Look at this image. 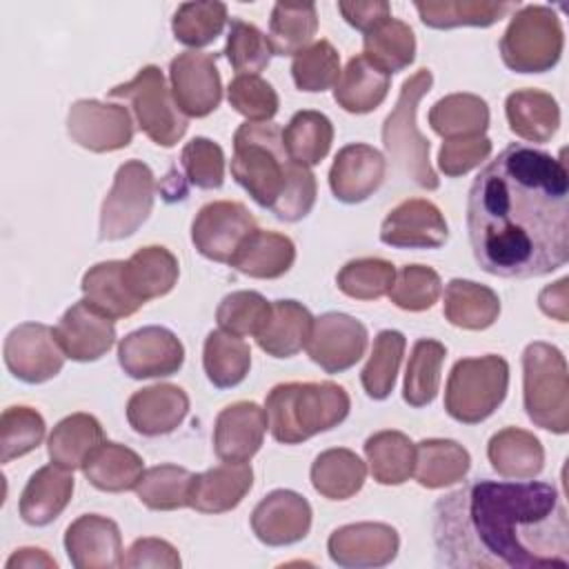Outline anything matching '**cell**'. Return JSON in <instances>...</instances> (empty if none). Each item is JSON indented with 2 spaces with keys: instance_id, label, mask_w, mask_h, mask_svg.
<instances>
[{
  "instance_id": "19",
  "label": "cell",
  "mask_w": 569,
  "mask_h": 569,
  "mask_svg": "<svg viewBox=\"0 0 569 569\" xmlns=\"http://www.w3.org/2000/svg\"><path fill=\"white\" fill-rule=\"evenodd\" d=\"M251 529L269 547L293 545L311 529V505L291 489H276L251 511Z\"/></svg>"
},
{
  "instance_id": "24",
  "label": "cell",
  "mask_w": 569,
  "mask_h": 569,
  "mask_svg": "<svg viewBox=\"0 0 569 569\" xmlns=\"http://www.w3.org/2000/svg\"><path fill=\"white\" fill-rule=\"evenodd\" d=\"M189 413V396L178 385H153L136 391L127 402V420L142 436L176 431Z\"/></svg>"
},
{
  "instance_id": "38",
  "label": "cell",
  "mask_w": 569,
  "mask_h": 569,
  "mask_svg": "<svg viewBox=\"0 0 569 569\" xmlns=\"http://www.w3.org/2000/svg\"><path fill=\"white\" fill-rule=\"evenodd\" d=\"M420 20L431 29L456 27H491L509 11H518V2H491V0H427L416 2Z\"/></svg>"
},
{
  "instance_id": "7",
  "label": "cell",
  "mask_w": 569,
  "mask_h": 569,
  "mask_svg": "<svg viewBox=\"0 0 569 569\" xmlns=\"http://www.w3.org/2000/svg\"><path fill=\"white\" fill-rule=\"evenodd\" d=\"M509 365L500 356L462 358L451 367L445 387L447 413L465 425L487 420L505 400Z\"/></svg>"
},
{
  "instance_id": "8",
  "label": "cell",
  "mask_w": 569,
  "mask_h": 569,
  "mask_svg": "<svg viewBox=\"0 0 569 569\" xmlns=\"http://www.w3.org/2000/svg\"><path fill=\"white\" fill-rule=\"evenodd\" d=\"M562 47V24L556 11L545 4L518 9L500 38L502 62L516 73H542L553 69Z\"/></svg>"
},
{
  "instance_id": "58",
  "label": "cell",
  "mask_w": 569,
  "mask_h": 569,
  "mask_svg": "<svg viewBox=\"0 0 569 569\" xmlns=\"http://www.w3.org/2000/svg\"><path fill=\"white\" fill-rule=\"evenodd\" d=\"M491 156V140L485 136L445 140L438 151V167L445 176L458 178L476 169Z\"/></svg>"
},
{
  "instance_id": "28",
  "label": "cell",
  "mask_w": 569,
  "mask_h": 569,
  "mask_svg": "<svg viewBox=\"0 0 569 569\" xmlns=\"http://www.w3.org/2000/svg\"><path fill=\"white\" fill-rule=\"evenodd\" d=\"M82 300L111 320L133 316L142 307V302L129 289L124 260H107L89 267V271L82 276Z\"/></svg>"
},
{
  "instance_id": "40",
  "label": "cell",
  "mask_w": 569,
  "mask_h": 569,
  "mask_svg": "<svg viewBox=\"0 0 569 569\" xmlns=\"http://www.w3.org/2000/svg\"><path fill=\"white\" fill-rule=\"evenodd\" d=\"M367 478L365 462L351 449H327L311 465L313 489L329 500H347L356 496Z\"/></svg>"
},
{
  "instance_id": "35",
  "label": "cell",
  "mask_w": 569,
  "mask_h": 569,
  "mask_svg": "<svg viewBox=\"0 0 569 569\" xmlns=\"http://www.w3.org/2000/svg\"><path fill=\"white\" fill-rule=\"evenodd\" d=\"M82 473L96 489L120 493L136 489L138 480L144 473V462L133 449L120 442L104 440L87 458V462L82 465Z\"/></svg>"
},
{
  "instance_id": "18",
  "label": "cell",
  "mask_w": 569,
  "mask_h": 569,
  "mask_svg": "<svg viewBox=\"0 0 569 569\" xmlns=\"http://www.w3.org/2000/svg\"><path fill=\"white\" fill-rule=\"evenodd\" d=\"M449 227L442 211L422 198H409L382 220L380 240L398 249H438L447 242Z\"/></svg>"
},
{
  "instance_id": "26",
  "label": "cell",
  "mask_w": 569,
  "mask_h": 569,
  "mask_svg": "<svg viewBox=\"0 0 569 569\" xmlns=\"http://www.w3.org/2000/svg\"><path fill=\"white\" fill-rule=\"evenodd\" d=\"M73 496V476L58 465L40 467L27 482L20 496V518L31 527L53 522Z\"/></svg>"
},
{
  "instance_id": "59",
  "label": "cell",
  "mask_w": 569,
  "mask_h": 569,
  "mask_svg": "<svg viewBox=\"0 0 569 569\" xmlns=\"http://www.w3.org/2000/svg\"><path fill=\"white\" fill-rule=\"evenodd\" d=\"M316 193H318V187H316V176L311 173V169L296 164L282 198L276 202V207L271 211L278 220H284V222L302 220L313 209Z\"/></svg>"
},
{
  "instance_id": "60",
  "label": "cell",
  "mask_w": 569,
  "mask_h": 569,
  "mask_svg": "<svg viewBox=\"0 0 569 569\" xmlns=\"http://www.w3.org/2000/svg\"><path fill=\"white\" fill-rule=\"evenodd\" d=\"M124 567H162V569H178L182 565L176 547L162 538H138L127 556Z\"/></svg>"
},
{
  "instance_id": "22",
  "label": "cell",
  "mask_w": 569,
  "mask_h": 569,
  "mask_svg": "<svg viewBox=\"0 0 569 569\" xmlns=\"http://www.w3.org/2000/svg\"><path fill=\"white\" fill-rule=\"evenodd\" d=\"M385 156L371 144L353 142L336 153L333 164L329 169V187L336 200L345 204H356L378 191V187L385 180Z\"/></svg>"
},
{
  "instance_id": "48",
  "label": "cell",
  "mask_w": 569,
  "mask_h": 569,
  "mask_svg": "<svg viewBox=\"0 0 569 569\" xmlns=\"http://www.w3.org/2000/svg\"><path fill=\"white\" fill-rule=\"evenodd\" d=\"M193 473L178 465H158L142 473L136 485L138 500L151 511H173L189 507Z\"/></svg>"
},
{
  "instance_id": "12",
  "label": "cell",
  "mask_w": 569,
  "mask_h": 569,
  "mask_svg": "<svg viewBox=\"0 0 569 569\" xmlns=\"http://www.w3.org/2000/svg\"><path fill=\"white\" fill-rule=\"evenodd\" d=\"M64 358L53 329L42 322H22L13 327L4 340L7 369L27 385H40L56 378Z\"/></svg>"
},
{
  "instance_id": "9",
  "label": "cell",
  "mask_w": 569,
  "mask_h": 569,
  "mask_svg": "<svg viewBox=\"0 0 569 569\" xmlns=\"http://www.w3.org/2000/svg\"><path fill=\"white\" fill-rule=\"evenodd\" d=\"M109 96L131 102L138 127L158 147H173L187 133V118L156 64L142 67L133 80L109 89Z\"/></svg>"
},
{
  "instance_id": "30",
  "label": "cell",
  "mask_w": 569,
  "mask_h": 569,
  "mask_svg": "<svg viewBox=\"0 0 569 569\" xmlns=\"http://www.w3.org/2000/svg\"><path fill=\"white\" fill-rule=\"evenodd\" d=\"M296 260V247L291 238L278 231L256 229L238 249L233 260L229 262L236 271L258 278L273 280L284 276Z\"/></svg>"
},
{
  "instance_id": "14",
  "label": "cell",
  "mask_w": 569,
  "mask_h": 569,
  "mask_svg": "<svg viewBox=\"0 0 569 569\" xmlns=\"http://www.w3.org/2000/svg\"><path fill=\"white\" fill-rule=\"evenodd\" d=\"M169 82L178 109L189 118L209 116L222 100L220 71L211 53L196 49L178 53L169 64Z\"/></svg>"
},
{
  "instance_id": "55",
  "label": "cell",
  "mask_w": 569,
  "mask_h": 569,
  "mask_svg": "<svg viewBox=\"0 0 569 569\" xmlns=\"http://www.w3.org/2000/svg\"><path fill=\"white\" fill-rule=\"evenodd\" d=\"M271 302L258 291H233L222 298L216 309V320L222 331L244 338L256 336L267 320Z\"/></svg>"
},
{
  "instance_id": "23",
  "label": "cell",
  "mask_w": 569,
  "mask_h": 569,
  "mask_svg": "<svg viewBox=\"0 0 569 569\" xmlns=\"http://www.w3.org/2000/svg\"><path fill=\"white\" fill-rule=\"evenodd\" d=\"M267 411L249 400L224 407L213 425V451L222 462H249L262 447Z\"/></svg>"
},
{
  "instance_id": "2",
  "label": "cell",
  "mask_w": 569,
  "mask_h": 569,
  "mask_svg": "<svg viewBox=\"0 0 569 569\" xmlns=\"http://www.w3.org/2000/svg\"><path fill=\"white\" fill-rule=\"evenodd\" d=\"M431 531L451 569L569 567L567 509L549 482H469L433 505Z\"/></svg>"
},
{
  "instance_id": "17",
  "label": "cell",
  "mask_w": 569,
  "mask_h": 569,
  "mask_svg": "<svg viewBox=\"0 0 569 569\" xmlns=\"http://www.w3.org/2000/svg\"><path fill=\"white\" fill-rule=\"evenodd\" d=\"M398 531L385 522L345 525L327 540L329 558L347 569L385 567L398 556Z\"/></svg>"
},
{
  "instance_id": "42",
  "label": "cell",
  "mask_w": 569,
  "mask_h": 569,
  "mask_svg": "<svg viewBox=\"0 0 569 569\" xmlns=\"http://www.w3.org/2000/svg\"><path fill=\"white\" fill-rule=\"evenodd\" d=\"M202 367L209 382L218 389L240 385L251 369L249 345L227 331H211L202 347Z\"/></svg>"
},
{
  "instance_id": "11",
  "label": "cell",
  "mask_w": 569,
  "mask_h": 569,
  "mask_svg": "<svg viewBox=\"0 0 569 569\" xmlns=\"http://www.w3.org/2000/svg\"><path fill=\"white\" fill-rule=\"evenodd\" d=\"M256 229V218L242 202L216 200L196 213L191 242L204 258L229 264Z\"/></svg>"
},
{
  "instance_id": "61",
  "label": "cell",
  "mask_w": 569,
  "mask_h": 569,
  "mask_svg": "<svg viewBox=\"0 0 569 569\" xmlns=\"http://www.w3.org/2000/svg\"><path fill=\"white\" fill-rule=\"evenodd\" d=\"M338 11L342 18L356 27L358 31L367 33L378 22L391 16V7L385 0H369V2H338Z\"/></svg>"
},
{
  "instance_id": "6",
  "label": "cell",
  "mask_w": 569,
  "mask_h": 569,
  "mask_svg": "<svg viewBox=\"0 0 569 569\" xmlns=\"http://www.w3.org/2000/svg\"><path fill=\"white\" fill-rule=\"evenodd\" d=\"M522 400L529 420L551 433L569 431V380L562 351L531 342L522 353Z\"/></svg>"
},
{
  "instance_id": "46",
  "label": "cell",
  "mask_w": 569,
  "mask_h": 569,
  "mask_svg": "<svg viewBox=\"0 0 569 569\" xmlns=\"http://www.w3.org/2000/svg\"><path fill=\"white\" fill-rule=\"evenodd\" d=\"M447 349L442 342L431 338H420L409 356L402 398L411 407H425L433 402L440 389V373Z\"/></svg>"
},
{
  "instance_id": "31",
  "label": "cell",
  "mask_w": 569,
  "mask_h": 569,
  "mask_svg": "<svg viewBox=\"0 0 569 569\" xmlns=\"http://www.w3.org/2000/svg\"><path fill=\"white\" fill-rule=\"evenodd\" d=\"M391 84V76L376 67L369 58L356 56L340 71L333 84V100L349 113H369L382 104Z\"/></svg>"
},
{
  "instance_id": "3",
  "label": "cell",
  "mask_w": 569,
  "mask_h": 569,
  "mask_svg": "<svg viewBox=\"0 0 569 569\" xmlns=\"http://www.w3.org/2000/svg\"><path fill=\"white\" fill-rule=\"evenodd\" d=\"M349 409V393L336 382H284L264 400L269 431L282 445H298L338 427Z\"/></svg>"
},
{
  "instance_id": "52",
  "label": "cell",
  "mask_w": 569,
  "mask_h": 569,
  "mask_svg": "<svg viewBox=\"0 0 569 569\" xmlns=\"http://www.w3.org/2000/svg\"><path fill=\"white\" fill-rule=\"evenodd\" d=\"M291 76L300 91H327L340 78V56L329 40H318L293 56Z\"/></svg>"
},
{
  "instance_id": "10",
  "label": "cell",
  "mask_w": 569,
  "mask_h": 569,
  "mask_svg": "<svg viewBox=\"0 0 569 569\" xmlns=\"http://www.w3.org/2000/svg\"><path fill=\"white\" fill-rule=\"evenodd\" d=\"M156 198L153 171L142 160L118 167L113 184L100 209V240H122L133 236L149 218Z\"/></svg>"
},
{
  "instance_id": "20",
  "label": "cell",
  "mask_w": 569,
  "mask_h": 569,
  "mask_svg": "<svg viewBox=\"0 0 569 569\" xmlns=\"http://www.w3.org/2000/svg\"><path fill=\"white\" fill-rule=\"evenodd\" d=\"M64 549L76 569L122 567V536L111 518L84 513L64 531Z\"/></svg>"
},
{
  "instance_id": "45",
  "label": "cell",
  "mask_w": 569,
  "mask_h": 569,
  "mask_svg": "<svg viewBox=\"0 0 569 569\" xmlns=\"http://www.w3.org/2000/svg\"><path fill=\"white\" fill-rule=\"evenodd\" d=\"M282 142L289 158L302 167L318 164L331 149L333 124L320 111H298L282 131Z\"/></svg>"
},
{
  "instance_id": "54",
  "label": "cell",
  "mask_w": 569,
  "mask_h": 569,
  "mask_svg": "<svg viewBox=\"0 0 569 569\" xmlns=\"http://www.w3.org/2000/svg\"><path fill=\"white\" fill-rule=\"evenodd\" d=\"M442 293L440 276L425 264H407L396 273L389 298L405 311H427Z\"/></svg>"
},
{
  "instance_id": "43",
  "label": "cell",
  "mask_w": 569,
  "mask_h": 569,
  "mask_svg": "<svg viewBox=\"0 0 569 569\" xmlns=\"http://www.w3.org/2000/svg\"><path fill=\"white\" fill-rule=\"evenodd\" d=\"M318 31L313 2H276L269 20V44L276 56H296Z\"/></svg>"
},
{
  "instance_id": "63",
  "label": "cell",
  "mask_w": 569,
  "mask_h": 569,
  "mask_svg": "<svg viewBox=\"0 0 569 569\" xmlns=\"http://www.w3.org/2000/svg\"><path fill=\"white\" fill-rule=\"evenodd\" d=\"M16 567H49V569H56L58 562L42 549H36V547H22L18 549L9 560H7V569H16Z\"/></svg>"
},
{
  "instance_id": "37",
  "label": "cell",
  "mask_w": 569,
  "mask_h": 569,
  "mask_svg": "<svg viewBox=\"0 0 569 569\" xmlns=\"http://www.w3.org/2000/svg\"><path fill=\"white\" fill-rule=\"evenodd\" d=\"M471 467L469 451L456 440L429 438L416 445L413 476L427 489H440L460 482Z\"/></svg>"
},
{
  "instance_id": "5",
  "label": "cell",
  "mask_w": 569,
  "mask_h": 569,
  "mask_svg": "<svg viewBox=\"0 0 569 569\" xmlns=\"http://www.w3.org/2000/svg\"><path fill=\"white\" fill-rule=\"evenodd\" d=\"M433 76L429 69H418L402 87L393 111L382 124V144L389 160L409 176L418 187L433 191L440 180L429 164V140L418 131L416 111L418 102L429 93Z\"/></svg>"
},
{
  "instance_id": "51",
  "label": "cell",
  "mask_w": 569,
  "mask_h": 569,
  "mask_svg": "<svg viewBox=\"0 0 569 569\" xmlns=\"http://www.w3.org/2000/svg\"><path fill=\"white\" fill-rule=\"evenodd\" d=\"M238 76H258L271 60L273 51L269 38L251 22L233 18L227 33V47L222 51Z\"/></svg>"
},
{
  "instance_id": "16",
  "label": "cell",
  "mask_w": 569,
  "mask_h": 569,
  "mask_svg": "<svg viewBox=\"0 0 569 569\" xmlns=\"http://www.w3.org/2000/svg\"><path fill=\"white\" fill-rule=\"evenodd\" d=\"M118 362L129 378H164L180 371L184 347L167 327H142L127 333L118 345Z\"/></svg>"
},
{
  "instance_id": "49",
  "label": "cell",
  "mask_w": 569,
  "mask_h": 569,
  "mask_svg": "<svg viewBox=\"0 0 569 569\" xmlns=\"http://www.w3.org/2000/svg\"><path fill=\"white\" fill-rule=\"evenodd\" d=\"M227 24V7L222 2H184L178 7L171 29L178 42L187 47H207Z\"/></svg>"
},
{
  "instance_id": "21",
  "label": "cell",
  "mask_w": 569,
  "mask_h": 569,
  "mask_svg": "<svg viewBox=\"0 0 569 569\" xmlns=\"http://www.w3.org/2000/svg\"><path fill=\"white\" fill-rule=\"evenodd\" d=\"M53 333L64 356L76 362H93L116 342L113 320L96 311L87 300L71 305L53 327Z\"/></svg>"
},
{
  "instance_id": "32",
  "label": "cell",
  "mask_w": 569,
  "mask_h": 569,
  "mask_svg": "<svg viewBox=\"0 0 569 569\" xmlns=\"http://www.w3.org/2000/svg\"><path fill=\"white\" fill-rule=\"evenodd\" d=\"M505 113L509 129L529 142L551 140L560 124V109L556 98L540 89H520L509 93Z\"/></svg>"
},
{
  "instance_id": "29",
  "label": "cell",
  "mask_w": 569,
  "mask_h": 569,
  "mask_svg": "<svg viewBox=\"0 0 569 569\" xmlns=\"http://www.w3.org/2000/svg\"><path fill=\"white\" fill-rule=\"evenodd\" d=\"M487 458L498 476L513 480L536 478L545 467V449L540 440L518 427H507L493 433L487 445Z\"/></svg>"
},
{
  "instance_id": "47",
  "label": "cell",
  "mask_w": 569,
  "mask_h": 569,
  "mask_svg": "<svg viewBox=\"0 0 569 569\" xmlns=\"http://www.w3.org/2000/svg\"><path fill=\"white\" fill-rule=\"evenodd\" d=\"M407 340L396 329H385L373 338L371 356L360 373L362 389L373 400H385L396 385V376L405 356Z\"/></svg>"
},
{
  "instance_id": "15",
  "label": "cell",
  "mask_w": 569,
  "mask_h": 569,
  "mask_svg": "<svg viewBox=\"0 0 569 569\" xmlns=\"http://www.w3.org/2000/svg\"><path fill=\"white\" fill-rule=\"evenodd\" d=\"M69 138L93 153L118 151L133 138V120L127 107L100 100H76L67 116Z\"/></svg>"
},
{
  "instance_id": "25",
  "label": "cell",
  "mask_w": 569,
  "mask_h": 569,
  "mask_svg": "<svg viewBox=\"0 0 569 569\" xmlns=\"http://www.w3.org/2000/svg\"><path fill=\"white\" fill-rule=\"evenodd\" d=\"M253 485V469L247 462H224L193 473L189 507L200 513H224L236 509Z\"/></svg>"
},
{
  "instance_id": "62",
  "label": "cell",
  "mask_w": 569,
  "mask_h": 569,
  "mask_svg": "<svg viewBox=\"0 0 569 569\" xmlns=\"http://www.w3.org/2000/svg\"><path fill=\"white\" fill-rule=\"evenodd\" d=\"M538 305L542 313L558 322L569 320V278H560L558 282L545 287L538 296Z\"/></svg>"
},
{
  "instance_id": "39",
  "label": "cell",
  "mask_w": 569,
  "mask_h": 569,
  "mask_svg": "<svg viewBox=\"0 0 569 569\" xmlns=\"http://www.w3.org/2000/svg\"><path fill=\"white\" fill-rule=\"evenodd\" d=\"M429 124L445 140L485 136L489 107L480 96L449 93L429 109Z\"/></svg>"
},
{
  "instance_id": "56",
  "label": "cell",
  "mask_w": 569,
  "mask_h": 569,
  "mask_svg": "<svg viewBox=\"0 0 569 569\" xmlns=\"http://www.w3.org/2000/svg\"><path fill=\"white\" fill-rule=\"evenodd\" d=\"M227 98L247 122H269L280 107L276 89L260 76H236L227 89Z\"/></svg>"
},
{
  "instance_id": "33",
  "label": "cell",
  "mask_w": 569,
  "mask_h": 569,
  "mask_svg": "<svg viewBox=\"0 0 569 569\" xmlns=\"http://www.w3.org/2000/svg\"><path fill=\"white\" fill-rule=\"evenodd\" d=\"M445 318L460 329L482 331L491 327L500 316V298L493 289L473 280L453 278L445 287L442 302Z\"/></svg>"
},
{
  "instance_id": "27",
  "label": "cell",
  "mask_w": 569,
  "mask_h": 569,
  "mask_svg": "<svg viewBox=\"0 0 569 569\" xmlns=\"http://www.w3.org/2000/svg\"><path fill=\"white\" fill-rule=\"evenodd\" d=\"M311 325L313 316L298 300H273L256 342L271 358H291L307 345Z\"/></svg>"
},
{
  "instance_id": "1",
  "label": "cell",
  "mask_w": 569,
  "mask_h": 569,
  "mask_svg": "<svg viewBox=\"0 0 569 569\" xmlns=\"http://www.w3.org/2000/svg\"><path fill=\"white\" fill-rule=\"evenodd\" d=\"M467 231L478 267L500 278H538L569 260V176L560 158L507 144L473 178Z\"/></svg>"
},
{
  "instance_id": "50",
  "label": "cell",
  "mask_w": 569,
  "mask_h": 569,
  "mask_svg": "<svg viewBox=\"0 0 569 569\" xmlns=\"http://www.w3.org/2000/svg\"><path fill=\"white\" fill-rule=\"evenodd\" d=\"M396 280V267L382 258L349 260L336 276L338 289L356 300H378L389 293Z\"/></svg>"
},
{
  "instance_id": "36",
  "label": "cell",
  "mask_w": 569,
  "mask_h": 569,
  "mask_svg": "<svg viewBox=\"0 0 569 569\" xmlns=\"http://www.w3.org/2000/svg\"><path fill=\"white\" fill-rule=\"evenodd\" d=\"M178 260L176 256L158 244L138 249L129 260H124V276L133 296L144 305L147 300L169 293L178 282Z\"/></svg>"
},
{
  "instance_id": "44",
  "label": "cell",
  "mask_w": 569,
  "mask_h": 569,
  "mask_svg": "<svg viewBox=\"0 0 569 569\" xmlns=\"http://www.w3.org/2000/svg\"><path fill=\"white\" fill-rule=\"evenodd\" d=\"M362 47V56L389 76L407 69L416 58V36L411 27L391 16L365 33Z\"/></svg>"
},
{
  "instance_id": "53",
  "label": "cell",
  "mask_w": 569,
  "mask_h": 569,
  "mask_svg": "<svg viewBox=\"0 0 569 569\" xmlns=\"http://www.w3.org/2000/svg\"><path fill=\"white\" fill-rule=\"evenodd\" d=\"M44 418L31 407H9L0 418V462L33 451L44 438Z\"/></svg>"
},
{
  "instance_id": "4",
  "label": "cell",
  "mask_w": 569,
  "mask_h": 569,
  "mask_svg": "<svg viewBox=\"0 0 569 569\" xmlns=\"http://www.w3.org/2000/svg\"><path fill=\"white\" fill-rule=\"evenodd\" d=\"M296 164L284 149L278 124L244 122L233 133L231 176L260 207H276Z\"/></svg>"
},
{
  "instance_id": "13",
  "label": "cell",
  "mask_w": 569,
  "mask_h": 569,
  "mask_svg": "<svg viewBox=\"0 0 569 569\" xmlns=\"http://www.w3.org/2000/svg\"><path fill=\"white\" fill-rule=\"evenodd\" d=\"M367 327L349 313L329 311L313 318L307 340L309 358L327 373H340L353 367L367 351Z\"/></svg>"
},
{
  "instance_id": "41",
  "label": "cell",
  "mask_w": 569,
  "mask_h": 569,
  "mask_svg": "<svg viewBox=\"0 0 569 569\" xmlns=\"http://www.w3.org/2000/svg\"><path fill=\"white\" fill-rule=\"evenodd\" d=\"M371 476L380 485H402L413 476L416 445L402 431H378L365 440Z\"/></svg>"
},
{
  "instance_id": "34",
  "label": "cell",
  "mask_w": 569,
  "mask_h": 569,
  "mask_svg": "<svg viewBox=\"0 0 569 569\" xmlns=\"http://www.w3.org/2000/svg\"><path fill=\"white\" fill-rule=\"evenodd\" d=\"M104 442L102 425L91 413H71L62 418L47 442L53 465L62 469H82L87 458Z\"/></svg>"
},
{
  "instance_id": "57",
  "label": "cell",
  "mask_w": 569,
  "mask_h": 569,
  "mask_svg": "<svg viewBox=\"0 0 569 569\" xmlns=\"http://www.w3.org/2000/svg\"><path fill=\"white\" fill-rule=\"evenodd\" d=\"M189 182L198 189H218L224 182V153L209 138H193L180 153Z\"/></svg>"
}]
</instances>
